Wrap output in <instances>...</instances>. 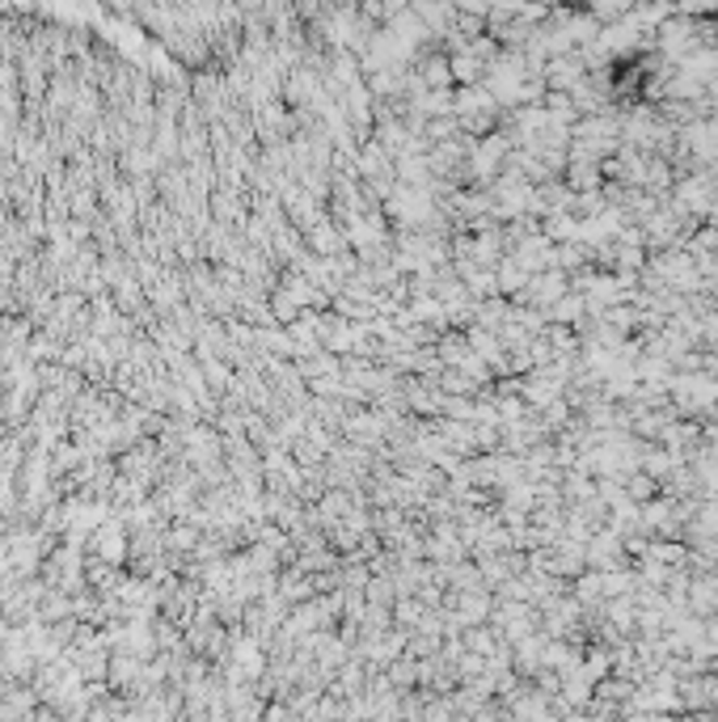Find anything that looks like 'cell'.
Returning <instances> with one entry per match:
<instances>
[{
    "label": "cell",
    "instance_id": "6da1fadb",
    "mask_svg": "<svg viewBox=\"0 0 718 722\" xmlns=\"http://www.w3.org/2000/svg\"><path fill=\"white\" fill-rule=\"evenodd\" d=\"M453 118L461 123L465 136H487V131H494L499 102L487 85H465L461 93H453Z\"/></svg>",
    "mask_w": 718,
    "mask_h": 722
}]
</instances>
